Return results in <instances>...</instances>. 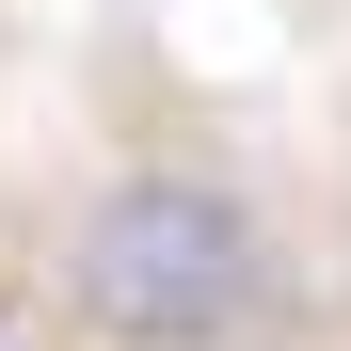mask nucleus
Listing matches in <instances>:
<instances>
[{
  "label": "nucleus",
  "instance_id": "obj_1",
  "mask_svg": "<svg viewBox=\"0 0 351 351\" xmlns=\"http://www.w3.org/2000/svg\"><path fill=\"white\" fill-rule=\"evenodd\" d=\"M64 287H80V319L112 351H223L256 304H271V240H256V208L223 192V176H112V192L80 208V240H64Z\"/></svg>",
  "mask_w": 351,
  "mask_h": 351
}]
</instances>
